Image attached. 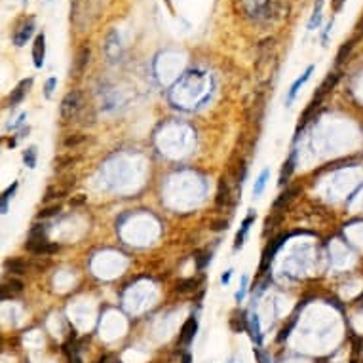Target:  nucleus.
<instances>
[{"label":"nucleus","mask_w":363,"mask_h":363,"mask_svg":"<svg viewBox=\"0 0 363 363\" xmlns=\"http://www.w3.org/2000/svg\"><path fill=\"white\" fill-rule=\"evenodd\" d=\"M230 202V186L224 179L219 182V192H217V206H226Z\"/></svg>","instance_id":"nucleus-15"},{"label":"nucleus","mask_w":363,"mask_h":363,"mask_svg":"<svg viewBox=\"0 0 363 363\" xmlns=\"http://www.w3.org/2000/svg\"><path fill=\"white\" fill-rule=\"evenodd\" d=\"M84 200H86V198H84V194H78L76 198H72V200H70V206H80V204H84Z\"/></svg>","instance_id":"nucleus-34"},{"label":"nucleus","mask_w":363,"mask_h":363,"mask_svg":"<svg viewBox=\"0 0 363 363\" xmlns=\"http://www.w3.org/2000/svg\"><path fill=\"white\" fill-rule=\"evenodd\" d=\"M103 50H105V56L110 63L120 61V56H122V52H120V50H122V46H120V36H118V32H116V30H110V32H108Z\"/></svg>","instance_id":"nucleus-2"},{"label":"nucleus","mask_w":363,"mask_h":363,"mask_svg":"<svg viewBox=\"0 0 363 363\" xmlns=\"http://www.w3.org/2000/svg\"><path fill=\"white\" fill-rule=\"evenodd\" d=\"M208 260H210V257H208V255H200V257H198V268L206 266V262H208Z\"/></svg>","instance_id":"nucleus-35"},{"label":"nucleus","mask_w":363,"mask_h":363,"mask_svg":"<svg viewBox=\"0 0 363 363\" xmlns=\"http://www.w3.org/2000/svg\"><path fill=\"white\" fill-rule=\"evenodd\" d=\"M312 72H314V65H310V67H308V68H306V70H304V72H302V76L296 78L295 82H293V86H291V90H289V96H287V105H289V103H291V101L295 99L296 92H298V88L302 86V84H304L306 80L310 78V74H312Z\"/></svg>","instance_id":"nucleus-12"},{"label":"nucleus","mask_w":363,"mask_h":363,"mask_svg":"<svg viewBox=\"0 0 363 363\" xmlns=\"http://www.w3.org/2000/svg\"><path fill=\"white\" fill-rule=\"evenodd\" d=\"M192 289H196V280H182L177 284V291H181V293H186Z\"/></svg>","instance_id":"nucleus-29"},{"label":"nucleus","mask_w":363,"mask_h":363,"mask_svg":"<svg viewBox=\"0 0 363 363\" xmlns=\"http://www.w3.org/2000/svg\"><path fill=\"white\" fill-rule=\"evenodd\" d=\"M350 50H352V42L344 44L342 48H340V52H338V56H336V65H340V63H344V61L348 59V56H350Z\"/></svg>","instance_id":"nucleus-28"},{"label":"nucleus","mask_w":363,"mask_h":363,"mask_svg":"<svg viewBox=\"0 0 363 363\" xmlns=\"http://www.w3.org/2000/svg\"><path fill=\"white\" fill-rule=\"evenodd\" d=\"M350 363H360V362H358V360H356V358H354V360H352V362H350Z\"/></svg>","instance_id":"nucleus-42"},{"label":"nucleus","mask_w":363,"mask_h":363,"mask_svg":"<svg viewBox=\"0 0 363 363\" xmlns=\"http://www.w3.org/2000/svg\"><path fill=\"white\" fill-rule=\"evenodd\" d=\"M230 327H232V331H234V333L248 331L249 322H248V318H246V312H242V310H234V312H232V318H230Z\"/></svg>","instance_id":"nucleus-9"},{"label":"nucleus","mask_w":363,"mask_h":363,"mask_svg":"<svg viewBox=\"0 0 363 363\" xmlns=\"http://www.w3.org/2000/svg\"><path fill=\"white\" fill-rule=\"evenodd\" d=\"M295 194H296V188H287L286 192H282V194H280V198L274 202V211L282 210V208H286L287 204L295 198Z\"/></svg>","instance_id":"nucleus-16"},{"label":"nucleus","mask_w":363,"mask_h":363,"mask_svg":"<svg viewBox=\"0 0 363 363\" xmlns=\"http://www.w3.org/2000/svg\"><path fill=\"white\" fill-rule=\"evenodd\" d=\"M336 80H338V74L334 72V74H329V76L324 80V84L318 88V92H316L314 99H318V101H324L325 94H329L331 90L334 88V84H336Z\"/></svg>","instance_id":"nucleus-11"},{"label":"nucleus","mask_w":363,"mask_h":363,"mask_svg":"<svg viewBox=\"0 0 363 363\" xmlns=\"http://www.w3.org/2000/svg\"><path fill=\"white\" fill-rule=\"evenodd\" d=\"M286 236H280L276 238L274 242H270V246H266L264 249V253H262V260H260V266H258V274H262L264 270H266L270 264H272V260H274V255H276V251L282 248V244L286 242Z\"/></svg>","instance_id":"nucleus-4"},{"label":"nucleus","mask_w":363,"mask_h":363,"mask_svg":"<svg viewBox=\"0 0 363 363\" xmlns=\"http://www.w3.org/2000/svg\"><path fill=\"white\" fill-rule=\"evenodd\" d=\"M23 162L27 168H34L36 166V148L34 146H29L25 152H23Z\"/></svg>","instance_id":"nucleus-22"},{"label":"nucleus","mask_w":363,"mask_h":363,"mask_svg":"<svg viewBox=\"0 0 363 363\" xmlns=\"http://www.w3.org/2000/svg\"><path fill=\"white\" fill-rule=\"evenodd\" d=\"M278 220H280V217H274V215H272V217H268L266 222H264V234H268V230H272L274 226H276Z\"/></svg>","instance_id":"nucleus-31"},{"label":"nucleus","mask_w":363,"mask_h":363,"mask_svg":"<svg viewBox=\"0 0 363 363\" xmlns=\"http://www.w3.org/2000/svg\"><path fill=\"white\" fill-rule=\"evenodd\" d=\"M70 363H82V362H80V358H78V356H74V358H70Z\"/></svg>","instance_id":"nucleus-39"},{"label":"nucleus","mask_w":363,"mask_h":363,"mask_svg":"<svg viewBox=\"0 0 363 363\" xmlns=\"http://www.w3.org/2000/svg\"><path fill=\"white\" fill-rule=\"evenodd\" d=\"M268 177H270V170L266 168V170H262V172H260L258 179L255 181V186H253V194H255V196H260V194H262L264 186H266Z\"/></svg>","instance_id":"nucleus-17"},{"label":"nucleus","mask_w":363,"mask_h":363,"mask_svg":"<svg viewBox=\"0 0 363 363\" xmlns=\"http://www.w3.org/2000/svg\"><path fill=\"white\" fill-rule=\"evenodd\" d=\"M30 84H32V80H30V78H29V80H21L20 84L16 86V90H12L10 97H8V105H10V106L20 105L21 101H23V97H25V94L29 92Z\"/></svg>","instance_id":"nucleus-7"},{"label":"nucleus","mask_w":363,"mask_h":363,"mask_svg":"<svg viewBox=\"0 0 363 363\" xmlns=\"http://www.w3.org/2000/svg\"><path fill=\"white\" fill-rule=\"evenodd\" d=\"M248 331L251 333V336H253V340L257 344H260V340H262V334H260V324H258V316L253 314L251 318H249V327Z\"/></svg>","instance_id":"nucleus-14"},{"label":"nucleus","mask_w":363,"mask_h":363,"mask_svg":"<svg viewBox=\"0 0 363 363\" xmlns=\"http://www.w3.org/2000/svg\"><path fill=\"white\" fill-rule=\"evenodd\" d=\"M196 331H198V322L194 316H190L181 327V344H190L196 336Z\"/></svg>","instance_id":"nucleus-8"},{"label":"nucleus","mask_w":363,"mask_h":363,"mask_svg":"<svg viewBox=\"0 0 363 363\" xmlns=\"http://www.w3.org/2000/svg\"><path fill=\"white\" fill-rule=\"evenodd\" d=\"M88 59H90V48H82L80 50V54H78V65H76L78 72H82V70H84Z\"/></svg>","instance_id":"nucleus-24"},{"label":"nucleus","mask_w":363,"mask_h":363,"mask_svg":"<svg viewBox=\"0 0 363 363\" xmlns=\"http://www.w3.org/2000/svg\"><path fill=\"white\" fill-rule=\"evenodd\" d=\"M182 363H190V356H184V360H182Z\"/></svg>","instance_id":"nucleus-41"},{"label":"nucleus","mask_w":363,"mask_h":363,"mask_svg":"<svg viewBox=\"0 0 363 363\" xmlns=\"http://www.w3.org/2000/svg\"><path fill=\"white\" fill-rule=\"evenodd\" d=\"M32 32H34V20H29L27 23H23L20 29L16 30V34H14L16 46H25L27 40L32 36Z\"/></svg>","instance_id":"nucleus-6"},{"label":"nucleus","mask_w":363,"mask_h":363,"mask_svg":"<svg viewBox=\"0 0 363 363\" xmlns=\"http://www.w3.org/2000/svg\"><path fill=\"white\" fill-rule=\"evenodd\" d=\"M61 211V206L56 204V206H50V208H44V210L38 213V219H46V217H54Z\"/></svg>","instance_id":"nucleus-27"},{"label":"nucleus","mask_w":363,"mask_h":363,"mask_svg":"<svg viewBox=\"0 0 363 363\" xmlns=\"http://www.w3.org/2000/svg\"><path fill=\"white\" fill-rule=\"evenodd\" d=\"M4 266L8 268L12 274H25V270H27V264L23 260H18V258H8L4 262Z\"/></svg>","instance_id":"nucleus-18"},{"label":"nucleus","mask_w":363,"mask_h":363,"mask_svg":"<svg viewBox=\"0 0 363 363\" xmlns=\"http://www.w3.org/2000/svg\"><path fill=\"white\" fill-rule=\"evenodd\" d=\"M213 228L215 230H222V228L226 230L228 228V222H226V220H224V222H215V226H213Z\"/></svg>","instance_id":"nucleus-36"},{"label":"nucleus","mask_w":363,"mask_h":363,"mask_svg":"<svg viewBox=\"0 0 363 363\" xmlns=\"http://www.w3.org/2000/svg\"><path fill=\"white\" fill-rule=\"evenodd\" d=\"M246 287H248V278L244 276L242 278V287H240V291L236 293V300H238V302H242L244 296H246Z\"/></svg>","instance_id":"nucleus-30"},{"label":"nucleus","mask_w":363,"mask_h":363,"mask_svg":"<svg viewBox=\"0 0 363 363\" xmlns=\"http://www.w3.org/2000/svg\"><path fill=\"white\" fill-rule=\"evenodd\" d=\"M293 170H295V154H291L289 160L284 164V170H282V175H280V184H282V186L289 182V177H291Z\"/></svg>","instance_id":"nucleus-13"},{"label":"nucleus","mask_w":363,"mask_h":363,"mask_svg":"<svg viewBox=\"0 0 363 363\" xmlns=\"http://www.w3.org/2000/svg\"><path fill=\"white\" fill-rule=\"evenodd\" d=\"M230 274H232V270H226V272L222 274V280H220V282H222L224 286H226V284H228V282H230Z\"/></svg>","instance_id":"nucleus-37"},{"label":"nucleus","mask_w":363,"mask_h":363,"mask_svg":"<svg viewBox=\"0 0 363 363\" xmlns=\"http://www.w3.org/2000/svg\"><path fill=\"white\" fill-rule=\"evenodd\" d=\"M253 219H255V215H253V213H249L248 217L244 219V222H242V228H240V232L236 234V242H234V249H236V251L242 249V246H244L246 236H248V232H249V224L253 222Z\"/></svg>","instance_id":"nucleus-10"},{"label":"nucleus","mask_w":363,"mask_h":363,"mask_svg":"<svg viewBox=\"0 0 363 363\" xmlns=\"http://www.w3.org/2000/svg\"><path fill=\"white\" fill-rule=\"evenodd\" d=\"M356 302H358V304H362V306H363V295L360 296V298H356Z\"/></svg>","instance_id":"nucleus-40"},{"label":"nucleus","mask_w":363,"mask_h":363,"mask_svg":"<svg viewBox=\"0 0 363 363\" xmlns=\"http://www.w3.org/2000/svg\"><path fill=\"white\" fill-rule=\"evenodd\" d=\"M82 108H84L82 94H80V92H70V94H67V96L63 97V101H61V118H63L65 122L76 120Z\"/></svg>","instance_id":"nucleus-1"},{"label":"nucleus","mask_w":363,"mask_h":363,"mask_svg":"<svg viewBox=\"0 0 363 363\" xmlns=\"http://www.w3.org/2000/svg\"><path fill=\"white\" fill-rule=\"evenodd\" d=\"M8 291H12V293H21L23 291V284H21L20 280H10L8 284H4L2 286V298H8Z\"/></svg>","instance_id":"nucleus-19"},{"label":"nucleus","mask_w":363,"mask_h":363,"mask_svg":"<svg viewBox=\"0 0 363 363\" xmlns=\"http://www.w3.org/2000/svg\"><path fill=\"white\" fill-rule=\"evenodd\" d=\"M16 188H18V182H14L12 186H8V188H6V192L2 194V213H6V211H8V200H10L12 196H14Z\"/></svg>","instance_id":"nucleus-23"},{"label":"nucleus","mask_w":363,"mask_h":363,"mask_svg":"<svg viewBox=\"0 0 363 363\" xmlns=\"http://www.w3.org/2000/svg\"><path fill=\"white\" fill-rule=\"evenodd\" d=\"M76 162V158H72V156H59L56 158V170H63V168H68V166H72V164Z\"/></svg>","instance_id":"nucleus-26"},{"label":"nucleus","mask_w":363,"mask_h":363,"mask_svg":"<svg viewBox=\"0 0 363 363\" xmlns=\"http://www.w3.org/2000/svg\"><path fill=\"white\" fill-rule=\"evenodd\" d=\"M44 56H46V38H44V34H38L34 38V44H32V61H34L36 68H42Z\"/></svg>","instance_id":"nucleus-5"},{"label":"nucleus","mask_w":363,"mask_h":363,"mask_svg":"<svg viewBox=\"0 0 363 363\" xmlns=\"http://www.w3.org/2000/svg\"><path fill=\"white\" fill-rule=\"evenodd\" d=\"M255 360H257L258 363H270V360H268V356L264 352H262V350H260V348H255Z\"/></svg>","instance_id":"nucleus-32"},{"label":"nucleus","mask_w":363,"mask_h":363,"mask_svg":"<svg viewBox=\"0 0 363 363\" xmlns=\"http://www.w3.org/2000/svg\"><path fill=\"white\" fill-rule=\"evenodd\" d=\"M27 249L34 255H52L59 249V246L50 244L48 238H29L27 242Z\"/></svg>","instance_id":"nucleus-3"},{"label":"nucleus","mask_w":363,"mask_h":363,"mask_svg":"<svg viewBox=\"0 0 363 363\" xmlns=\"http://www.w3.org/2000/svg\"><path fill=\"white\" fill-rule=\"evenodd\" d=\"M67 192H68V184L67 186H52V188H48V192H46L44 202H50V200H54V198H61V196H65Z\"/></svg>","instance_id":"nucleus-20"},{"label":"nucleus","mask_w":363,"mask_h":363,"mask_svg":"<svg viewBox=\"0 0 363 363\" xmlns=\"http://www.w3.org/2000/svg\"><path fill=\"white\" fill-rule=\"evenodd\" d=\"M344 0H334V12H338L340 10V4H342Z\"/></svg>","instance_id":"nucleus-38"},{"label":"nucleus","mask_w":363,"mask_h":363,"mask_svg":"<svg viewBox=\"0 0 363 363\" xmlns=\"http://www.w3.org/2000/svg\"><path fill=\"white\" fill-rule=\"evenodd\" d=\"M322 6H324V0H318V4H316L314 8V14H312V20L308 23V29L314 30L318 25H320V21H322Z\"/></svg>","instance_id":"nucleus-21"},{"label":"nucleus","mask_w":363,"mask_h":363,"mask_svg":"<svg viewBox=\"0 0 363 363\" xmlns=\"http://www.w3.org/2000/svg\"><path fill=\"white\" fill-rule=\"evenodd\" d=\"M84 141H86V135H82V134H74V135H68L67 139H65V146H68V148H70V146H78V144L80 143H84Z\"/></svg>","instance_id":"nucleus-25"},{"label":"nucleus","mask_w":363,"mask_h":363,"mask_svg":"<svg viewBox=\"0 0 363 363\" xmlns=\"http://www.w3.org/2000/svg\"><path fill=\"white\" fill-rule=\"evenodd\" d=\"M56 84H58V80H56V78H50L48 82H46V88H44V92H46V97H52Z\"/></svg>","instance_id":"nucleus-33"}]
</instances>
